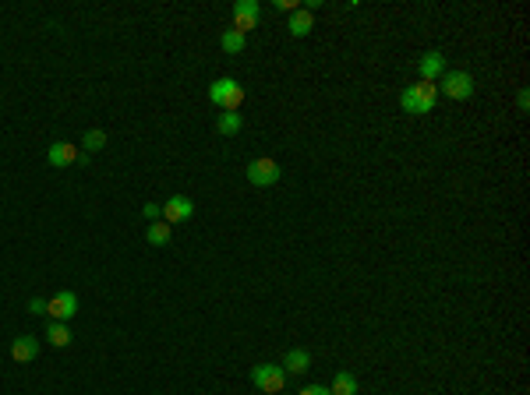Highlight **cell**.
<instances>
[{
	"instance_id": "obj_1",
	"label": "cell",
	"mask_w": 530,
	"mask_h": 395,
	"mask_svg": "<svg viewBox=\"0 0 530 395\" xmlns=\"http://www.w3.org/2000/svg\"><path fill=\"white\" fill-rule=\"evenodd\" d=\"M435 99H438V85L418 82V85H407V89L400 92V106H403V113H410V117H424V113H431Z\"/></svg>"
},
{
	"instance_id": "obj_2",
	"label": "cell",
	"mask_w": 530,
	"mask_h": 395,
	"mask_svg": "<svg viewBox=\"0 0 530 395\" xmlns=\"http://www.w3.org/2000/svg\"><path fill=\"white\" fill-rule=\"evenodd\" d=\"M209 102L219 106L223 113H237L240 102H244V85L233 82V78H216L209 85Z\"/></svg>"
},
{
	"instance_id": "obj_3",
	"label": "cell",
	"mask_w": 530,
	"mask_h": 395,
	"mask_svg": "<svg viewBox=\"0 0 530 395\" xmlns=\"http://www.w3.org/2000/svg\"><path fill=\"white\" fill-rule=\"evenodd\" d=\"M287 378H290V374H287L280 364H258V367H251V382H255V389H262V392H269V395L283 392Z\"/></svg>"
},
{
	"instance_id": "obj_4",
	"label": "cell",
	"mask_w": 530,
	"mask_h": 395,
	"mask_svg": "<svg viewBox=\"0 0 530 395\" xmlns=\"http://www.w3.org/2000/svg\"><path fill=\"white\" fill-rule=\"evenodd\" d=\"M280 177H283V170H280V163L269 159V156L248 163V184H255V188H272V184H280Z\"/></svg>"
},
{
	"instance_id": "obj_5",
	"label": "cell",
	"mask_w": 530,
	"mask_h": 395,
	"mask_svg": "<svg viewBox=\"0 0 530 395\" xmlns=\"http://www.w3.org/2000/svg\"><path fill=\"white\" fill-rule=\"evenodd\" d=\"M442 85H438V92L445 99H470L474 96V75H467V71H445L442 78H438Z\"/></svg>"
},
{
	"instance_id": "obj_6",
	"label": "cell",
	"mask_w": 530,
	"mask_h": 395,
	"mask_svg": "<svg viewBox=\"0 0 530 395\" xmlns=\"http://www.w3.org/2000/svg\"><path fill=\"white\" fill-rule=\"evenodd\" d=\"M46 314H50V321H71L75 314H78V293H71V290H60L57 296H50L46 300Z\"/></svg>"
},
{
	"instance_id": "obj_7",
	"label": "cell",
	"mask_w": 530,
	"mask_h": 395,
	"mask_svg": "<svg viewBox=\"0 0 530 395\" xmlns=\"http://www.w3.org/2000/svg\"><path fill=\"white\" fill-rule=\"evenodd\" d=\"M258 18H262V4H258V0H237V4H233V28H237L240 36H248V32L258 25Z\"/></svg>"
},
{
	"instance_id": "obj_8",
	"label": "cell",
	"mask_w": 530,
	"mask_h": 395,
	"mask_svg": "<svg viewBox=\"0 0 530 395\" xmlns=\"http://www.w3.org/2000/svg\"><path fill=\"white\" fill-rule=\"evenodd\" d=\"M78 156H82V148H78L75 141H53V145L46 148V163H50L53 170L75 166V163H78Z\"/></svg>"
},
{
	"instance_id": "obj_9",
	"label": "cell",
	"mask_w": 530,
	"mask_h": 395,
	"mask_svg": "<svg viewBox=\"0 0 530 395\" xmlns=\"http://www.w3.org/2000/svg\"><path fill=\"white\" fill-rule=\"evenodd\" d=\"M449 71V60H445V53H438V50H428L421 60H418V75H421V82H438L442 75Z\"/></svg>"
},
{
	"instance_id": "obj_10",
	"label": "cell",
	"mask_w": 530,
	"mask_h": 395,
	"mask_svg": "<svg viewBox=\"0 0 530 395\" xmlns=\"http://www.w3.org/2000/svg\"><path fill=\"white\" fill-rule=\"evenodd\" d=\"M195 215V201L184 195H174L163 201V222H170V226H177V222H184V219H191Z\"/></svg>"
},
{
	"instance_id": "obj_11",
	"label": "cell",
	"mask_w": 530,
	"mask_h": 395,
	"mask_svg": "<svg viewBox=\"0 0 530 395\" xmlns=\"http://www.w3.org/2000/svg\"><path fill=\"white\" fill-rule=\"evenodd\" d=\"M11 357H14L18 364L36 360V357H39V339H32V335H18V339L11 342Z\"/></svg>"
},
{
	"instance_id": "obj_12",
	"label": "cell",
	"mask_w": 530,
	"mask_h": 395,
	"mask_svg": "<svg viewBox=\"0 0 530 395\" xmlns=\"http://www.w3.org/2000/svg\"><path fill=\"white\" fill-rule=\"evenodd\" d=\"M287 28H290V36H297V39H304V36H312V28H315V18H312V11H304V7H297V11L290 14V21H287Z\"/></svg>"
},
{
	"instance_id": "obj_13",
	"label": "cell",
	"mask_w": 530,
	"mask_h": 395,
	"mask_svg": "<svg viewBox=\"0 0 530 395\" xmlns=\"http://www.w3.org/2000/svg\"><path fill=\"white\" fill-rule=\"evenodd\" d=\"M280 367H283L287 374H304V371L312 367V353H308V350H290Z\"/></svg>"
},
{
	"instance_id": "obj_14",
	"label": "cell",
	"mask_w": 530,
	"mask_h": 395,
	"mask_svg": "<svg viewBox=\"0 0 530 395\" xmlns=\"http://www.w3.org/2000/svg\"><path fill=\"white\" fill-rule=\"evenodd\" d=\"M170 237H174V226H170V222H163V219H159V222H152V226L145 229V240H149L152 247H166V244H170Z\"/></svg>"
},
{
	"instance_id": "obj_15",
	"label": "cell",
	"mask_w": 530,
	"mask_h": 395,
	"mask_svg": "<svg viewBox=\"0 0 530 395\" xmlns=\"http://www.w3.org/2000/svg\"><path fill=\"white\" fill-rule=\"evenodd\" d=\"M329 392H332V395H357V392H361V385H357V378H354L350 371H339V374L332 378Z\"/></svg>"
},
{
	"instance_id": "obj_16",
	"label": "cell",
	"mask_w": 530,
	"mask_h": 395,
	"mask_svg": "<svg viewBox=\"0 0 530 395\" xmlns=\"http://www.w3.org/2000/svg\"><path fill=\"white\" fill-rule=\"evenodd\" d=\"M46 339H50V346L64 350V346H71V328H68L64 321H50V325H46Z\"/></svg>"
},
{
	"instance_id": "obj_17",
	"label": "cell",
	"mask_w": 530,
	"mask_h": 395,
	"mask_svg": "<svg viewBox=\"0 0 530 395\" xmlns=\"http://www.w3.org/2000/svg\"><path fill=\"white\" fill-rule=\"evenodd\" d=\"M219 46H223V53H244V46H248V36H240L237 28H226V32L219 36Z\"/></svg>"
},
{
	"instance_id": "obj_18",
	"label": "cell",
	"mask_w": 530,
	"mask_h": 395,
	"mask_svg": "<svg viewBox=\"0 0 530 395\" xmlns=\"http://www.w3.org/2000/svg\"><path fill=\"white\" fill-rule=\"evenodd\" d=\"M240 113H219V120H216V131L219 134H226V138H233L237 131H240Z\"/></svg>"
},
{
	"instance_id": "obj_19",
	"label": "cell",
	"mask_w": 530,
	"mask_h": 395,
	"mask_svg": "<svg viewBox=\"0 0 530 395\" xmlns=\"http://www.w3.org/2000/svg\"><path fill=\"white\" fill-rule=\"evenodd\" d=\"M103 145H106V131H103V127H96V131H89V134L82 138V148H85V152H100Z\"/></svg>"
},
{
	"instance_id": "obj_20",
	"label": "cell",
	"mask_w": 530,
	"mask_h": 395,
	"mask_svg": "<svg viewBox=\"0 0 530 395\" xmlns=\"http://www.w3.org/2000/svg\"><path fill=\"white\" fill-rule=\"evenodd\" d=\"M142 212H145V219H149V222H159V219H163V205H156V201H149Z\"/></svg>"
},
{
	"instance_id": "obj_21",
	"label": "cell",
	"mask_w": 530,
	"mask_h": 395,
	"mask_svg": "<svg viewBox=\"0 0 530 395\" xmlns=\"http://www.w3.org/2000/svg\"><path fill=\"white\" fill-rule=\"evenodd\" d=\"M28 314H46V300L43 296H32L28 300Z\"/></svg>"
},
{
	"instance_id": "obj_22",
	"label": "cell",
	"mask_w": 530,
	"mask_h": 395,
	"mask_svg": "<svg viewBox=\"0 0 530 395\" xmlns=\"http://www.w3.org/2000/svg\"><path fill=\"white\" fill-rule=\"evenodd\" d=\"M272 7H276V11H290V14L297 11V4H294V0H272Z\"/></svg>"
},
{
	"instance_id": "obj_23",
	"label": "cell",
	"mask_w": 530,
	"mask_h": 395,
	"mask_svg": "<svg viewBox=\"0 0 530 395\" xmlns=\"http://www.w3.org/2000/svg\"><path fill=\"white\" fill-rule=\"evenodd\" d=\"M516 106H520L524 113L530 109V92H527V89H520V96H516Z\"/></svg>"
},
{
	"instance_id": "obj_24",
	"label": "cell",
	"mask_w": 530,
	"mask_h": 395,
	"mask_svg": "<svg viewBox=\"0 0 530 395\" xmlns=\"http://www.w3.org/2000/svg\"><path fill=\"white\" fill-rule=\"evenodd\" d=\"M301 395H332L325 385H312V389H301Z\"/></svg>"
}]
</instances>
